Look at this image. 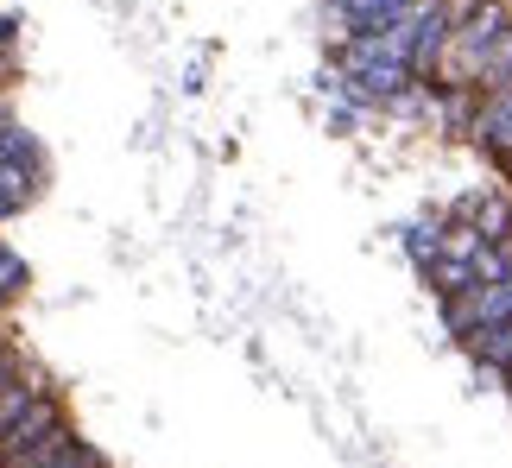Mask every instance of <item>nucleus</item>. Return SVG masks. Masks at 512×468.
I'll return each mask as SVG.
<instances>
[{"label": "nucleus", "mask_w": 512, "mask_h": 468, "mask_svg": "<svg viewBox=\"0 0 512 468\" xmlns=\"http://www.w3.org/2000/svg\"><path fill=\"white\" fill-rule=\"evenodd\" d=\"M70 443H76V431H70L64 405H57L51 393H38V399L26 405V418H19L7 437H0V468H45V462L64 456Z\"/></svg>", "instance_id": "f257e3e1"}, {"label": "nucleus", "mask_w": 512, "mask_h": 468, "mask_svg": "<svg viewBox=\"0 0 512 468\" xmlns=\"http://www.w3.org/2000/svg\"><path fill=\"white\" fill-rule=\"evenodd\" d=\"M500 323H512V279H481L475 291L443 304V329L456 342H475L481 329H500Z\"/></svg>", "instance_id": "f03ea898"}, {"label": "nucleus", "mask_w": 512, "mask_h": 468, "mask_svg": "<svg viewBox=\"0 0 512 468\" xmlns=\"http://www.w3.org/2000/svg\"><path fill=\"white\" fill-rule=\"evenodd\" d=\"M424 279L437 285V298L449 304V298H462V291H475V285H481V272H475V260H468V253H443V260H430V266H424Z\"/></svg>", "instance_id": "7ed1b4c3"}, {"label": "nucleus", "mask_w": 512, "mask_h": 468, "mask_svg": "<svg viewBox=\"0 0 512 468\" xmlns=\"http://www.w3.org/2000/svg\"><path fill=\"white\" fill-rule=\"evenodd\" d=\"M405 7H411V0H336V13L348 19V38H367V32L392 26Z\"/></svg>", "instance_id": "20e7f679"}, {"label": "nucleus", "mask_w": 512, "mask_h": 468, "mask_svg": "<svg viewBox=\"0 0 512 468\" xmlns=\"http://www.w3.org/2000/svg\"><path fill=\"white\" fill-rule=\"evenodd\" d=\"M468 355H475V367H481L487 380H506V367H512V323L481 329V336L468 342Z\"/></svg>", "instance_id": "39448f33"}, {"label": "nucleus", "mask_w": 512, "mask_h": 468, "mask_svg": "<svg viewBox=\"0 0 512 468\" xmlns=\"http://www.w3.org/2000/svg\"><path fill=\"white\" fill-rule=\"evenodd\" d=\"M38 197V165H0V222Z\"/></svg>", "instance_id": "423d86ee"}, {"label": "nucleus", "mask_w": 512, "mask_h": 468, "mask_svg": "<svg viewBox=\"0 0 512 468\" xmlns=\"http://www.w3.org/2000/svg\"><path fill=\"white\" fill-rule=\"evenodd\" d=\"M32 399H38V386H32L26 374H19L13 386H0V437H7L19 418H26V405H32Z\"/></svg>", "instance_id": "0eeeda50"}, {"label": "nucleus", "mask_w": 512, "mask_h": 468, "mask_svg": "<svg viewBox=\"0 0 512 468\" xmlns=\"http://www.w3.org/2000/svg\"><path fill=\"white\" fill-rule=\"evenodd\" d=\"M0 165H38V140L19 121L0 127Z\"/></svg>", "instance_id": "6e6552de"}, {"label": "nucleus", "mask_w": 512, "mask_h": 468, "mask_svg": "<svg viewBox=\"0 0 512 468\" xmlns=\"http://www.w3.org/2000/svg\"><path fill=\"white\" fill-rule=\"evenodd\" d=\"M512 83V32L500 38V45H494V57H487V64H481V95H494V89H506Z\"/></svg>", "instance_id": "1a4fd4ad"}, {"label": "nucleus", "mask_w": 512, "mask_h": 468, "mask_svg": "<svg viewBox=\"0 0 512 468\" xmlns=\"http://www.w3.org/2000/svg\"><path fill=\"white\" fill-rule=\"evenodd\" d=\"M405 253H411L418 266L443 260V228H437V222H418V228H405Z\"/></svg>", "instance_id": "9d476101"}, {"label": "nucleus", "mask_w": 512, "mask_h": 468, "mask_svg": "<svg viewBox=\"0 0 512 468\" xmlns=\"http://www.w3.org/2000/svg\"><path fill=\"white\" fill-rule=\"evenodd\" d=\"M26 285H32L26 260H19V253H7V260H0V304H13V298H19Z\"/></svg>", "instance_id": "9b49d317"}, {"label": "nucleus", "mask_w": 512, "mask_h": 468, "mask_svg": "<svg viewBox=\"0 0 512 468\" xmlns=\"http://www.w3.org/2000/svg\"><path fill=\"white\" fill-rule=\"evenodd\" d=\"M45 468H108V462H102V450H89V443H83V437H76V443H70V450H64V456H57V462H45Z\"/></svg>", "instance_id": "f8f14e48"}, {"label": "nucleus", "mask_w": 512, "mask_h": 468, "mask_svg": "<svg viewBox=\"0 0 512 468\" xmlns=\"http://www.w3.org/2000/svg\"><path fill=\"white\" fill-rule=\"evenodd\" d=\"M13 380H19V361L7 355V348H0V386H13Z\"/></svg>", "instance_id": "ddd939ff"}, {"label": "nucleus", "mask_w": 512, "mask_h": 468, "mask_svg": "<svg viewBox=\"0 0 512 468\" xmlns=\"http://www.w3.org/2000/svg\"><path fill=\"white\" fill-rule=\"evenodd\" d=\"M13 38H19V19L7 13V19H0V51H7V45H13Z\"/></svg>", "instance_id": "4468645a"}, {"label": "nucleus", "mask_w": 512, "mask_h": 468, "mask_svg": "<svg viewBox=\"0 0 512 468\" xmlns=\"http://www.w3.org/2000/svg\"><path fill=\"white\" fill-rule=\"evenodd\" d=\"M7 253H13V247H7V241H0V260H7Z\"/></svg>", "instance_id": "2eb2a0df"}, {"label": "nucleus", "mask_w": 512, "mask_h": 468, "mask_svg": "<svg viewBox=\"0 0 512 468\" xmlns=\"http://www.w3.org/2000/svg\"><path fill=\"white\" fill-rule=\"evenodd\" d=\"M506 393H512V367H506Z\"/></svg>", "instance_id": "dca6fc26"}]
</instances>
